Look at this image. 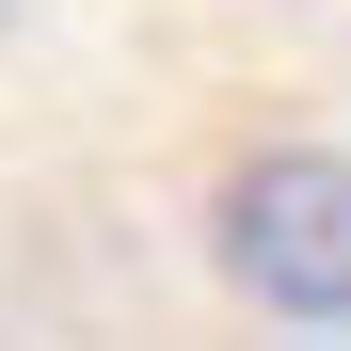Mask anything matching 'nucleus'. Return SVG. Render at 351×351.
I'll use <instances>...</instances> for the list:
<instances>
[{"label": "nucleus", "instance_id": "1", "mask_svg": "<svg viewBox=\"0 0 351 351\" xmlns=\"http://www.w3.org/2000/svg\"><path fill=\"white\" fill-rule=\"evenodd\" d=\"M208 256H223V287H240L256 319L335 335V319H351V144H271V160H240L223 208H208Z\"/></svg>", "mask_w": 351, "mask_h": 351}, {"label": "nucleus", "instance_id": "2", "mask_svg": "<svg viewBox=\"0 0 351 351\" xmlns=\"http://www.w3.org/2000/svg\"><path fill=\"white\" fill-rule=\"evenodd\" d=\"M0 16H16V0H0Z\"/></svg>", "mask_w": 351, "mask_h": 351}]
</instances>
